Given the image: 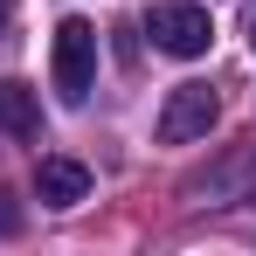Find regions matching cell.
<instances>
[{
  "mask_svg": "<svg viewBox=\"0 0 256 256\" xmlns=\"http://www.w3.org/2000/svg\"><path fill=\"white\" fill-rule=\"evenodd\" d=\"M48 76H56V97H62V104H84L90 97V84H97V28H90L84 14H62V21H56Z\"/></svg>",
  "mask_w": 256,
  "mask_h": 256,
  "instance_id": "cell-1",
  "label": "cell"
},
{
  "mask_svg": "<svg viewBox=\"0 0 256 256\" xmlns=\"http://www.w3.org/2000/svg\"><path fill=\"white\" fill-rule=\"evenodd\" d=\"M146 35H152V48H160V56L194 62V56H208L214 21H208V7H194V0H160V7L146 14Z\"/></svg>",
  "mask_w": 256,
  "mask_h": 256,
  "instance_id": "cell-2",
  "label": "cell"
},
{
  "mask_svg": "<svg viewBox=\"0 0 256 256\" xmlns=\"http://www.w3.org/2000/svg\"><path fill=\"white\" fill-rule=\"evenodd\" d=\"M214 118H222V104H214L208 84H173L166 104H160V138L166 146H194V138H208Z\"/></svg>",
  "mask_w": 256,
  "mask_h": 256,
  "instance_id": "cell-3",
  "label": "cell"
},
{
  "mask_svg": "<svg viewBox=\"0 0 256 256\" xmlns=\"http://www.w3.org/2000/svg\"><path fill=\"white\" fill-rule=\"evenodd\" d=\"M35 194H42L48 208H76L90 194V173L76 166V160H42V166H35Z\"/></svg>",
  "mask_w": 256,
  "mask_h": 256,
  "instance_id": "cell-4",
  "label": "cell"
},
{
  "mask_svg": "<svg viewBox=\"0 0 256 256\" xmlns=\"http://www.w3.org/2000/svg\"><path fill=\"white\" fill-rule=\"evenodd\" d=\"M0 132H7V138H35V132H42V104H35V90L14 84V76H0Z\"/></svg>",
  "mask_w": 256,
  "mask_h": 256,
  "instance_id": "cell-5",
  "label": "cell"
},
{
  "mask_svg": "<svg viewBox=\"0 0 256 256\" xmlns=\"http://www.w3.org/2000/svg\"><path fill=\"white\" fill-rule=\"evenodd\" d=\"M7 14H14V0H0V28H7Z\"/></svg>",
  "mask_w": 256,
  "mask_h": 256,
  "instance_id": "cell-6",
  "label": "cell"
}]
</instances>
